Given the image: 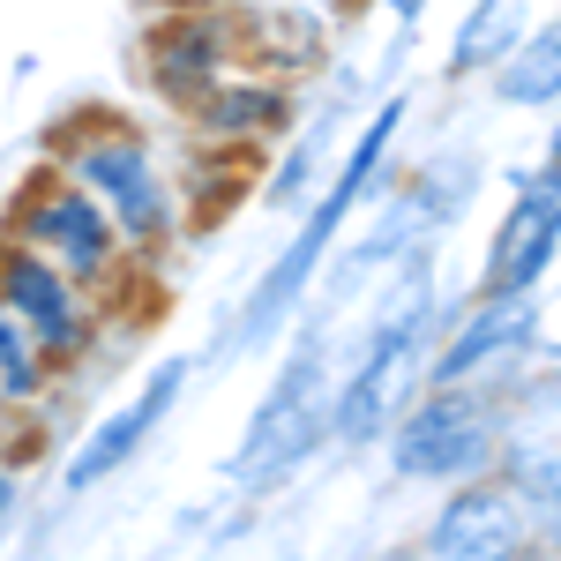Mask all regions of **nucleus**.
Returning a JSON list of instances; mask_svg holds the SVG:
<instances>
[{"instance_id":"obj_1","label":"nucleus","mask_w":561,"mask_h":561,"mask_svg":"<svg viewBox=\"0 0 561 561\" xmlns=\"http://www.w3.org/2000/svg\"><path fill=\"white\" fill-rule=\"evenodd\" d=\"M45 165H60L98 210L113 217V232L128 240V255H158V248L180 240L187 203H180V187H173L165 150L135 121H121V113H68L60 128L45 135Z\"/></svg>"},{"instance_id":"obj_2","label":"nucleus","mask_w":561,"mask_h":561,"mask_svg":"<svg viewBox=\"0 0 561 561\" xmlns=\"http://www.w3.org/2000/svg\"><path fill=\"white\" fill-rule=\"evenodd\" d=\"M397 128H404V98H389L382 113L367 121V135L345 150V173L322 187V203L307 210V225L293 232V248L270 262V277H262L255 293H248V307H240V345H262L293 307H300V293H307V277L322 270V255H330V240L345 232V217L359 210V195L375 187V173H382V158H389V142H397Z\"/></svg>"},{"instance_id":"obj_3","label":"nucleus","mask_w":561,"mask_h":561,"mask_svg":"<svg viewBox=\"0 0 561 561\" xmlns=\"http://www.w3.org/2000/svg\"><path fill=\"white\" fill-rule=\"evenodd\" d=\"M0 232H8V240H23L31 255L60 262L83 293H113V285L128 277V240L113 232V217L98 210V203H90L60 165H38V173L8 195Z\"/></svg>"},{"instance_id":"obj_4","label":"nucleus","mask_w":561,"mask_h":561,"mask_svg":"<svg viewBox=\"0 0 561 561\" xmlns=\"http://www.w3.org/2000/svg\"><path fill=\"white\" fill-rule=\"evenodd\" d=\"M330 397H337V382H330V352H322V330H307L300 352L285 359V375L270 382L262 412L248 420V434H240L232 479H240V486H270L277 472H293L307 449L330 434Z\"/></svg>"},{"instance_id":"obj_5","label":"nucleus","mask_w":561,"mask_h":561,"mask_svg":"<svg viewBox=\"0 0 561 561\" xmlns=\"http://www.w3.org/2000/svg\"><path fill=\"white\" fill-rule=\"evenodd\" d=\"M427 262H412L404 277H397V293L382 300L375 314V330H367V352H359V367H352L337 397H330V434H345V442H367V434L382 427V412L397 404V382H404V352L420 345V330H427Z\"/></svg>"},{"instance_id":"obj_6","label":"nucleus","mask_w":561,"mask_h":561,"mask_svg":"<svg viewBox=\"0 0 561 561\" xmlns=\"http://www.w3.org/2000/svg\"><path fill=\"white\" fill-rule=\"evenodd\" d=\"M0 307L38 337V352L53 359V375L60 367H76L98 337V293H83L60 262L31 255L23 240H8L0 232Z\"/></svg>"},{"instance_id":"obj_7","label":"nucleus","mask_w":561,"mask_h":561,"mask_svg":"<svg viewBox=\"0 0 561 561\" xmlns=\"http://www.w3.org/2000/svg\"><path fill=\"white\" fill-rule=\"evenodd\" d=\"M232 68H240L232 0H225V8H165V15L142 31V83L158 90L173 113H195Z\"/></svg>"},{"instance_id":"obj_8","label":"nucleus","mask_w":561,"mask_h":561,"mask_svg":"<svg viewBox=\"0 0 561 561\" xmlns=\"http://www.w3.org/2000/svg\"><path fill=\"white\" fill-rule=\"evenodd\" d=\"M561 248V173H539L517 187V210L502 217V240L486 255V300H517L539 285V270Z\"/></svg>"},{"instance_id":"obj_9","label":"nucleus","mask_w":561,"mask_h":561,"mask_svg":"<svg viewBox=\"0 0 561 561\" xmlns=\"http://www.w3.org/2000/svg\"><path fill=\"white\" fill-rule=\"evenodd\" d=\"M486 404L479 397H427L404 427H397V472H412V479H449V472H472L479 457H486Z\"/></svg>"},{"instance_id":"obj_10","label":"nucleus","mask_w":561,"mask_h":561,"mask_svg":"<svg viewBox=\"0 0 561 561\" xmlns=\"http://www.w3.org/2000/svg\"><path fill=\"white\" fill-rule=\"evenodd\" d=\"M180 382H187V359H165V367H158L150 382L135 389L121 412H105V420L90 427V442L76 449V457H68V472H60V479H68V494H83V486H98V479H113V472H121L135 449L150 442V427H158V420L173 412Z\"/></svg>"},{"instance_id":"obj_11","label":"nucleus","mask_w":561,"mask_h":561,"mask_svg":"<svg viewBox=\"0 0 561 561\" xmlns=\"http://www.w3.org/2000/svg\"><path fill=\"white\" fill-rule=\"evenodd\" d=\"M524 524H531V502L517 486H465L442 517H434V561H517Z\"/></svg>"},{"instance_id":"obj_12","label":"nucleus","mask_w":561,"mask_h":561,"mask_svg":"<svg viewBox=\"0 0 561 561\" xmlns=\"http://www.w3.org/2000/svg\"><path fill=\"white\" fill-rule=\"evenodd\" d=\"M187 121L217 150H248V142H270L277 128H293V90H285V76H255L248 68V76H225Z\"/></svg>"},{"instance_id":"obj_13","label":"nucleus","mask_w":561,"mask_h":561,"mask_svg":"<svg viewBox=\"0 0 561 561\" xmlns=\"http://www.w3.org/2000/svg\"><path fill=\"white\" fill-rule=\"evenodd\" d=\"M232 45H240V68L255 76H300L322 60V23L300 15L293 0H262V8H232Z\"/></svg>"},{"instance_id":"obj_14","label":"nucleus","mask_w":561,"mask_h":561,"mask_svg":"<svg viewBox=\"0 0 561 561\" xmlns=\"http://www.w3.org/2000/svg\"><path fill=\"white\" fill-rule=\"evenodd\" d=\"M524 337H531V300H524V293L517 300H486V314H472L465 337L434 359V389H457L465 375H479L486 359H502V352L524 345Z\"/></svg>"},{"instance_id":"obj_15","label":"nucleus","mask_w":561,"mask_h":561,"mask_svg":"<svg viewBox=\"0 0 561 561\" xmlns=\"http://www.w3.org/2000/svg\"><path fill=\"white\" fill-rule=\"evenodd\" d=\"M494 90H502L510 105H547V98H561V23H547L539 38H517V45H510V53H502Z\"/></svg>"},{"instance_id":"obj_16","label":"nucleus","mask_w":561,"mask_h":561,"mask_svg":"<svg viewBox=\"0 0 561 561\" xmlns=\"http://www.w3.org/2000/svg\"><path fill=\"white\" fill-rule=\"evenodd\" d=\"M45 397H53V359L38 352V337L0 307V404H15V412H38Z\"/></svg>"},{"instance_id":"obj_17","label":"nucleus","mask_w":561,"mask_h":561,"mask_svg":"<svg viewBox=\"0 0 561 561\" xmlns=\"http://www.w3.org/2000/svg\"><path fill=\"white\" fill-rule=\"evenodd\" d=\"M524 38V8L517 0H479L472 23H465V45L449 53V76H472V68H494L510 45Z\"/></svg>"},{"instance_id":"obj_18","label":"nucleus","mask_w":561,"mask_h":561,"mask_svg":"<svg viewBox=\"0 0 561 561\" xmlns=\"http://www.w3.org/2000/svg\"><path fill=\"white\" fill-rule=\"evenodd\" d=\"M314 165H322V135H307L300 150L285 158V173L270 180V203H300V195H307V180H314Z\"/></svg>"},{"instance_id":"obj_19","label":"nucleus","mask_w":561,"mask_h":561,"mask_svg":"<svg viewBox=\"0 0 561 561\" xmlns=\"http://www.w3.org/2000/svg\"><path fill=\"white\" fill-rule=\"evenodd\" d=\"M389 8H397V23H420V8H427V0H389Z\"/></svg>"},{"instance_id":"obj_20","label":"nucleus","mask_w":561,"mask_h":561,"mask_svg":"<svg viewBox=\"0 0 561 561\" xmlns=\"http://www.w3.org/2000/svg\"><path fill=\"white\" fill-rule=\"evenodd\" d=\"M158 8H225V0H158Z\"/></svg>"},{"instance_id":"obj_21","label":"nucleus","mask_w":561,"mask_h":561,"mask_svg":"<svg viewBox=\"0 0 561 561\" xmlns=\"http://www.w3.org/2000/svg\"><path fill=\"white\" fill-rule=\"evenodd\" d=\"M8 420H15V404H0V427H8ZM0 457H8V442H0Z\"/></svg>"},{"instance_id":"obj_22","label":"nucleus","mask_w":561,"mask_h":561,"mask_svg":"<svg viewBox=\"0 0 561 561\" xmlns=\"http://www.w3.org/2000/svg\"><path fill=\"white\" fill-rule=\"evenodd\" d=\"M554 173H561V135H554Z\"/></svg>"}]
</instances>
